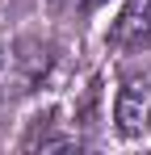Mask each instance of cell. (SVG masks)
I'll return each mask as SVG.
<instances>
[{"label":"cell","mask_w":151,"mask_h":155,"mask_svg":"<svg viewBox=\"0 0 151 155\" xmlns=\"http://www.w3.org/2000/svg\"><path fill=\"white\" fill-rule=\"evenodd\" d=\"M113 130L122 138H147L151 134V67L122 71L113 92Z\"/></svg>","instance_id":"2"},{"label":"cell","mask_w":151,"mask_h":155,"mask_svg":"<svg viewBox=\"0 0 151 155\" xmlns=\"http://www.w3.org/2000/svg\"><path fill=\"white\" fill-rule=\"evenodd\" d=\"M80 147H84V138L76 130H63L55 109H46L42 117H34L29 130L21 134V151H80Z\"/></svg>","instance_id":"4"},{"label":"cell","mask_w":151,"mask_h":155,"mask_svg":"<svg viewBox=\"0 0 151 155\" xmlns=\"http://www.w3.org/2000/svg\"><path fill=\"white\" fill-rule=\"evenodd\" d=\"M55 63H59V46H55L50 38H38V34L13 38V42L0 51V101L13 105V101L34 97L50 80Z\"/></svg>","instance_id":"1"},{"label":"cell","mask_w":151,"mask_h":155,"mask_svg":"<svg viewBox=\"0 0 151 155\" xmlns=\"http://www.w3.org/2000/svg\"><path fill=\"white\" fill-rule=\"evenodd\" d=\"M113 51H151V0H126L109 25Z\"/></svg>","instance_id":"3"}]
</instances>
